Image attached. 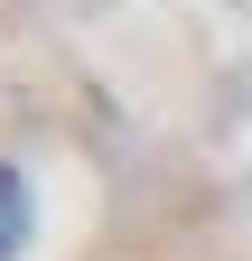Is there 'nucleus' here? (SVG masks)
Segmentation results:
<instances>
[{"label":"nucleus","instance_id":"1","mask_svg":"<svg viewBox=\"0 0 252 261\" xmlns=\"http://www.w3.org/2000/svg\"><path fill=\"white\" fill-rule=\"evenodd\" d=\"M19 243H28V177L0 168V261H10Z\"/></svg>","mask_w":252,"mask_h":261}]
</instances>
